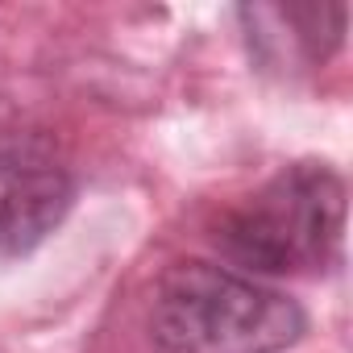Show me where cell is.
Listing matches in <instances>:
<instances>
[{
    "label": "cell",
    "instance_id": "1",
    "mask_svg": "<svg viewBox=\"0 0 353 353\" xmlns=\"http://www.w3.org/2000/svg\"><path fill=\"white\" fill-rule=\"evenodd\" d=\"M303 328L295 299L204 258L166 266L150 299V336L162 353H283Z\"/></svg>",
    "mask_w": 353,
    "mask_h": 353
},
{
    "label": "cell",
    "instance_id": "2",
    "mask_svg": "<svg viewBox=\"0 0 353 353\" xmlns=\"http://www.w3.org/2000/svg\"><path fill=\"white\" fill-rule=\"evenodd\" d=\"M212 241L258 274H320L341 258L345 179L328 162L283 166L216 221Z\"/></svg>",
    "mask_w": 353,
    "mask_h": 353
},
{
    "label": "cell",
    "instance_id": "3",
    "mask_svg": "<svg viewBox=\"0 0 353 353\" xmlns=\"http://www.w3.org/2000/svg\"><path fill=\"white\" fill-rule=\"evenodd\" d=\"M75 200V170L63 145L38 129L0 133V258L42 245Z\"/></svg>",
    "mask_w": 353,
    "mask_h": 353
},
{
    "label": "cell",
    "instance_id": "4",
    "mask_svg": "<svg viewBox=\"0 0 353 353\" xmlns=\"http://www.w3.org/2000/svg\"><path fill=\"white\" fill-rule=\"evenodd\" d=\"M345 5H254L241 9V21H250V42L283 67H320L345 38Z\"/></svg>",
    "mask_w": 353,
    "mask_h": 353
}]
</instances>
